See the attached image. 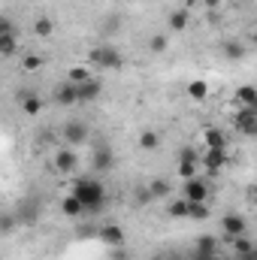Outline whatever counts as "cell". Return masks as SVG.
Instances as JSON below:
<instances>
[{"instance_id": "7c38bea8", "label": "cell", "mask_w": 257, "mask_h": 260, "mask_svg": "<svg viewBox=\"0 0 257 260\" xmlns=\"http://www.w3.org/2000/svg\"><path fill=\"white\" fill-rule=\"evenodd\" d=\"M100 242H103L106 248H121V245L127 242L124 227H118V224H106V227H100Z\"/></svg>"}, {"instance_id": "f35d334b", "label": "cell", "mask_w": 257, "mask_h": 260, "mask_svg": "<svg viewBox=\"0 0 257 260\" xmlns=\"http://www.w3.org/2000/svg\"><path fill=\"white\" fill-rule=\"evenodd\" d=\"M251 260H257V245H254V254H251Z\"/></svg>"}, {"instance_id": "6da1fadb", "label": "cell", "mask_w": 257, "mask_h": 260, "mask_svg": "<svg viewBox=\"0 0 257 260\" xmlns=\"http://www.w3.org/2000/svg\"><path fill=\"white\" fill-rule=\"evenodd\" d=\"M70 194L85 206V215H97L109 203V191H106V185L100 179H76Z\"/></svg>"}, {"instance_id": "8d00e7d4", "label": "cell", "mask_w": 257, "mask_h": 260, "mask_svg": "<svg viewBox=\"0 0 257 260\" xmlns=\"http://www.w3.org/2000/svg\"><path fill=\"white\" fill-rule=\"evenodd\" d=\"M251 203H254V206H257V188H254V191H251Z\"/></svg>"}, {"instance_id": "d6a6232c", "label": "cell", "mask_w": 257, "mask_h": 260, "mask_svg": "<svg viewBox=\"0 0 257 260\" xmlns=\"http://www.w3.org/2000/svg\"><path fill=\"white\" fill-rule=\"evenodd\" d=\"M40 67H43V58H40V55H24V58H21V70H24V73H37Z\"/></svg>"}, {"instance_id": "4fadbf2b", "label": "cell", "mask_w": 257, "mask_h": 260, "mask_svg": "<svg viewBox=\"0 0 257 260\" xmlns=\"http://www.w3.org/2000/svg\"><path fill=\"white\" fill-rule=\"evenodd\" d=\"M185 200L188 203H206L209 200V185L197 176V179H188L185 182Z\"/></svg>"}, {"instance_id": "7402d4cb", "label": "cell", "mask_w": 257, "mask_h": 260, "mask_svg": "<svg viewBox=\"0 0 257 260\" xmlns=\"http://www.w3.org/2000/svg\"><path fill=\"white\" fill-rule=\"evenodd\" d=\"M157 145H160V133H157V130L148 127V130L139 133V148H142V151H154Z\"/></svg>"}, {"instance_id": "2e32d148", "label": "cell", "mask_w": 257, "mask_h": 260, "mask_svg": "<svg viewBox=\"0 0 257 260\" xmlns=\"http://www.w3.org/2000/svg\"><path fill=\"white\" fill-rule=\"evenodd\" d=\"M203 142L206 148H227V136L218 127H203Z\"/></svg>"}, {"instance_id": "e0dca14e", "label": "cell", "mask_w": 257, "mask_h": 260, "mask_svg": "<svg viewBox=\"0 0 257 260\" xmlns=\"http://www.w3.org/2000/svg\"><path fill=\"white\" fill-rule=\"evenodd\" d=\"M230 242H233V260H251V254H254V242L251 239L239 236V239H230Z\"/></svg>"}, {"instance_id": "ac0fdd59", "label": "cell", "mask_w": 257, "mask_h": 260, "mask_svg": "<svg viewBox=\"0 0 257 260\" xmlns=\"http://www.w3.org/2000/svg\"><path fill=\"white\" fill-rule=\"evenodd\" d=\"M61 212H64L67 218H82V215H85V206H82L73 194H67L64 200H61Z\"/></svg>"}, {"instance_id": "e575fe53", "label": "cell", "mask_w": 257, "mask_h": 260, "mask_svg": "<svg viewBox=\"0 0 257 260\" xmlns=\"http://www.w3.org/2000/svg\"><path fill=\"white\" fill-rule=\"evenodd\" d=\"M112 260H130V254L124 251V245L121 248H112Z\"/></svg>"}, {"instance_id": "f1b7e54d", "label": "cell", "mask_w": 257, "mask_h": 260, "mask_svg": "<svg viewBox=\"0 0 257 260\" xmlns=\"http://www.w3.org/2000/svg\"><path fill=\"white\" fill-rule=\"evenodd\" d=\"M121 24H124V18H121V15H118V12H115V15H109V18H106V21H103V27H100V30H103V34H109V37H112V34H118V30H121Z\"/></svg>"}, {"instance_id": "5b68a950", "label": "cell", "mask_w": 257, "mask_h": 260, "mask_svg": "<svg viewBox=\"0 0 257 260\" xmlns=\"http://www.w3.org/2000/svg\"><path fill=\"white\" fill-rule=\"evenodd\" d=\"M115 167V154H112V148L109 145H97L94 151H91V170L97 173V176H103V173H109Z\"/></svg>"}, {"instance_id": "7a4b0ae2", "label": "cell", "mask_w": 257, "mask_h": 260, "mask_svg": "<svg viewBox=\"0 0 257 260\" xmlns=\"http://www.w3.org/2000/svg\"><path fill=\"white\" fill-rule=\"evenodd\" d=\"M88 64L97 67V70H121L124 55L112 46H94V49H88Z\"/></svg>"}, {"instance_id": "5bb4252c", "label": "cell", "mask_w": 257, "mask_h": 260, "mask_svg": "<svg viewBox=\"0 0 257 260\" xmlns=\"http://www.w3.org/2000/svg\"><path fill=\"white\" fill-rule=\"evenodd\" d=\"M79 94H82V103H94V100L103 94V82H100L97 76H91L88 82L79 85Z\"/></svg>"}, {"instance_id": "d6986e66", "label": "cell", "mask_w": 257, "mask_h": 260, "mask_svg": "<svg viewBox=\"0 0 257 260\" xmlns=\"http://www.w3.org/2000/svg\"><path fill=\"white\" fill-rule=\"evenodd\" d=\"M34 34H37L40 40H49V37L55 34V21H52L49 15H40V18L34 21Z\"/></svg>"}, {"instance_id": "8fae6325", "label": "cell", "mask_w": 257, "mask_h": 260, "mask_svg": "<svg viewBox=\"0 0 257 260\" xmlns=\"http://www.w3.org/2000/svg\"><path fill=\"white\" fill-rule=\"evenodd\" d=\"M61 136H64V142L70 148H79V145L88 139V127H85L82 121H67L64 130H61Z\"/></svg>"}, {"instance_id": "cb8c5ba5", "label": "cell", "mask_w": 257, "mask_h": 260, "mask_svg": "<svg viewBox=\"0 0 257 260\" xmlns=\"http://www.w3.org/2000/svg\"><path fill=\"white\" fill-rule=\"evenodd\" d=\"M148 188H151V194L157 197V200H170V191H173V188H170V182H167V179H160V176H154V179L148 182Z\"/></svg>"}, {"instance_id": "9c48e42d", "label": "cell", "mask_w": 257, "mask_h": 260, "mask_svg": "<svg viewBox=\"0 0 257 260\" xmlns=\"http://www.w3.org/2000/svg\"><path fill=\"white\" fill-rule=\"evenodd\" d=\"M218 257V239L215 236H200L191 248V260H209Z\"/></svg>"}, {"instance_id": "ba28073f", "label": "cell", "mask_w": 257, "mask_h": 260, "mask_svg": "<svg viewBox=\"0 0 257 260\" xmlns=\"http://www.w3.org/2000/svg\"><path fill=\"white\" fill-rule=\"evenodd\" d=\"M55 103L58 106H76V103H82V94H79V85L76 82H61L58 88H55Z\"/></svg>"}, {"instance_id": "8992f818", "label": "cell", "mask_w": 257, "mask_h": 260, "mask_svg": "<svg viewBox=\"0 0 257 260\" xmlns=\"http://www.w3.org/2000/svg\"><path fill=\"white\" fill-rule=\"evenodd\" d=\"M233 124H236V130H239L242 136H251V139H254L257 136V112L251 109V106H239Z\"/></svg>"}, {"instance_id": "4dcf8cb0", "label": "cell", "mask_w": 257, "mask_h": 260, "mask_svg": "<svg viewBox=\"0 0 257 260\" xmlns=\"http://www.w3.org/2000/svg\"><path fill=\"white\" fill-rule=\"evenodd\" d=\"M188 218H191V221H206V218H209V206H206V203H191V206H188Z\"/></svg>"}, {"instance_id": "ab89813d", "label": "cell", "mask_w": 257, "mask_h": 260, "mask_svg": "<svg viewBox=\"0 0 257 260\" xmlns=\"http://www.w3.org/2000/svg\"><path fill=\"white\" fill-rule=\"evenodd\" d=\"M254 46H257V27H254Z\"/></svg>"}, {"instance_id": "60d3db41", "label": "cell", "mask_w": 257, "mask_h": 260, "mask_svg": "<svg viewBox=\"0 0 257 260\" xmlns=\"http://www.w3.org/2000/svg\"><path fill=\"white\" fill-rule=\"evenodd\" d=\"M209 260H221V254H218V257H209Z\"/></svg>"}, {"instance_id": "3957f363", "label": "cell", "mask_w": 257, "mask_h": 260, "mask_svg": "<svg viewBox=\"0 0 257 260\" xmlns=\"http://www.w3.org/2000/svg\"><path fill=\"white\" fill-rule=\"evenodd\" d=\"M200 164H203V154H197V148H191V145L179 148V176H182L185 182H188V179H197Z\"/></svg>"}, {"instance_id": "9a60e30c", "label": "cell", "mask_w": 257, "mask_h": 260, "mask_svg": "<svg viewBox=\"0 0 257 260\" xmlns=\"http://www.w3.org/2000/svg\"><path fill=\"white\" fill-rule=\"evenodd\" d=\"M167 27H170V34H185V27H188V9H173L167 15Z\"/></svg>"}, {"instance_id": "b9f144b4", "label": "cell", "mask_w": 257, "mask_h": 260, "mask_svg": "<svg viewBox=\"0 0 257 260\" xmlns=\"http://www.w3.org/2000/svg\"><path fill=\"white\" fill-rule=\"evenodd\" d=\"M251 109H254V112H257V103H254V106H251Z\"/></svg>"}, {"instance_id": "52a82bcc", "label": "cell", "mask_w": 257, "mask_h": 260, "mask_svg": "<svg viewBox=\"0 0 257 260\" xmlns=\"http://www.w3.org/2000/svg\"><path fill=\"white\" fill-rule=\"evenodd\" d=\"M227 160H230L227 148H206V154H203V167H206L209 176H218L227 167Z\"/></svg>"}, {"instance_id": "484cf974", "label": "cell", "mask_w": 257, "mask_h": 260, "mask_svg": "<svg viewBox=\"0 0 257 260\" xmlns=\"http://www.w3.org/2000/svg\"><path fill=\"white\" fill-rule=\"evenodd\" d=\"M188 206H191V203H188L185 197H182V200H170V203H167V215H170V218H188Z\"/></svg>"}, {"instance_id": "f546056e", "label": "cell", "mask_w": 257, "mask_h": 260, "mask_svg": "<svg viewBox=\"0 0 257 260\" xmlns=\"http://www.w3.org/2000/svg\"><path fill=\"white\" fill-rule=\"evenodd\" d=\"M67 79H70V82H76V85H82V82H88V79H91V70H88V67H70Z\"/></svg>"}, {"instance_id": "30bf717a", "label": "cell", "mask_w": 257, "mask_h": 260, "mask_svg": "<svg viewBox=\"0 0 257 260\" xmlns=\"http://www.w3.org/2000/svg\"><path fill=\"white\" fill-rule=\"evenodd\" d=\"M245 218L242 215H236V212H230V215H224L221 218V230H224V236L227 239H239V236H245Z\"/></svg>"}, {"instance_id": "83f0119b", "label": "cell", "mask_w": 257, "mask_h": 260, "mask_svg": "<svg viewBox=\"0 0 257 260\" xmlns=\"http://www.w3.org/2000/svg\"><path fill=\"white\" fill-rule=\"evenodd\" d=\"M0 55L3 58L15 55V34H0Z\"/></svg>"}, {"instance_id": "74e56055", "label": "cell", "mask_w": 257, "mask_h": 260, "mask_svg": "<svg viewBox=\"0 0 257 260\" xmlns=\"http://www.w3.org/2000/svg\"><path fill=\"white\" fill-rule=\"evenodd\" d=\"M197 3H200V0H185V6H197Z\"/></svg>"}, {"instance_id": "ffe728a7", "label": "cell", "mask_w": 257, "mask_h": 260, "mask_svg": "<svg viewBox=\"0 0 257 260\" xmlns=\"http://www.w3.org/2000/svg\"><path fill=\"white\" fill-rule=\"evenodd\" d=\"M170 49V34H151L148 37V52L151 55H164Z\"/></svg>"}, {"instance_id": "1f68e13d", "label": "cell", "mask_w": 257, "mask_h": 260, "mask_svg": "<svg viewBox=\"0 0 257 260\" xmlns=\"http://www.w3.org/2000/svg\"><path fill=\"white\" fill-rule=\"evenodd\" d=\"M154 200H157V197L151 194V188H145V185L133 191V203H136V206H148V203H154Z\"/></svg>"}, {"instance_id": "277c9868", "label": "cell", "mask_w": 257, "mask_h": 260, "mask_svg": "<svg viewBox=\"0 0 257 260\" xmlns=\"http://www.w3.org/2000/svg\"><path fill=\"white\" fill-rule=\"evenodd\" d=\"M52 164H55V170H58L61 176H73V173H76V167H79V154H76V148L64 145V148H58V151H55Z\"/></svg>"}, {"instance_id": "44dd1931", "label": "cell", "mask_w": 257, "mask_h": 260, "mask_svg": "<svg viewBox=\"0 0 257 260\" xmlns=\"http://www.w3.org/2000/svg\"><path fill=\"white\" fill-rule=\"evenodd\" d=\"M21 109H24V115H40L43 112V97L40 94H24L21 97Z\"/></svg>"}, {"instance_id": "d4e9b609", "label": "cell", "mask_w": 257, "mask_h": 260, "mask_svg": "<svg viewBox=\"0 0 257 260\" xmlns=\"http://www.w3.org/2000/svg\"><path fill=\"white\" fill-rule=\"evenodd\" d=\"M236 103H239V106H254L257 103V88L254 85H242V88L236 91Z\"/></svg>"}, {"instance_id": "4316f807", "label": "cell", "mask_w": 257, "mask_h": 260, "mask_svg": "<svg viewBox=\"0 0 257 260\" xmlns=\"http://www.w3.org/2000/svg\"><path fill=\"white\" fill-rule=\"evenodd\" d=\"M188 97H191V100H206V97H209V82H203V79L188 82Z\"/></svg>"}, {"instance_id": "603a6c76", "label": "cell", "mask_w": 257, "mask_h": 260, "mask_svg": "<svg viewBox=\"0 0 257 260\" xmlns=\"http://www.w3.org/2000/svg\"><path fill=\"white\" fill-rule=\"evenodd\" d=\"M221 52H224V58H227V61H242V58H245V46H242L239 40L224 43V49H221Z\"/></svg>"}, {"instance_id": "836d02e7", "label": "cell", "mask_w": 257, "mask_h": 260, "mask_svg": "<svg viewBox=\"0 0 257 260\" xmlns=\"http://www.w3.org/2000/svg\"><path fill=\"white\" fill-rule=\"evenodd\" d=\"M0 227H3V236H12V233H15V218L6 212V215H3V221H0Z\"/></svg>"}, {"instance_id": "d590c367", "label": "cell", "mask_w": 257, "mask_h": 260, "mask_svg": "<svg viewBox=\"0 0 257 260\" xmlns=\"http://www.w3.org/2000/svg\"><path fill=\"white\" fill-rule=\"evenodd\" d=\"M151 260H179L176 254H167V251H160V254H154Z\"/></svg>"}]
</instances>
